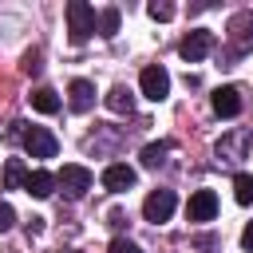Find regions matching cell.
Listing matches in <instances>:
<instances>
[{"mask_svg": "<svg viewBox=\"0 0 253 253\" xmlns=\"http://www.w3.org/2000/svg\"><path fill=\"white\" fill-rule=\"evenodd\" d=\"M24 150H28L32 158H55V154H59V138H55L47 126H28Z\"/></svg>", "mask_w": 253, "mask_h": 253, "instance_id": "4", "label": "cell"}, {"mask_svg": "<svg viewBox=\"0 0 253 253\" xmlns=\"http://www.w3.org/2000/svg\"><path fill=\"white\" fill-rule=\"evenodd\" d=\"M119 32V8H107V12H99V36L103 40H111Z\"/></svg>", "mask_w": 253, "mask_h": 253, "instance_id": "19", "label": "cell"}, {"mask_svg": "<svg viewBox=\"0 0 253 253\" xmlns=\"http://www.w3.org/2000/svg\"><path fill=\"white\" fill-rule=\"evenodd\" d=\"M67 103H71V111L75 115H87L91 107H95V83H87V79H71V87H67Z\"/></svg>", "mask_w": 253, "mask_h": 253, "instance_id": "9", "label": "cell"}, {"mask_svg": "<svg viewBox=\"0 0 253 253\" xmlns=\"http://www.w3.org/2000/svg\"><path fill=\"white\" fill-rule=\"evenodd\" d=\"M24 134H28V123H12L4 138H8V142H24Z\"/></svg>", "mask_w": 253, "mask_h": 253, "instance_id": "23", "label": "cell"}, {"mask_svg": "<svg viewBox=\"0 0 253 253\" xmlns=\"http://www.w3.org/2000/svg\"><path fill=\"white\" fill-rule=\"evenodd\" d=\"M28 99H32V107H36L40 115H55V111H59V95H55L51 87H36Z\"/></svg>", "mask_w": 253, "mask_h": 253, "instance_id": "14", "label": "cell"}, {"mask_svg": "<svg viewBox=\"0 0 253 253\" xmlns=\"http://www.w3.org/2000/svg\"><path fill=\"white\" fill-rule=\"evenodd\" d=\"M91 182H95V178H91V170H87V166H75V162H71V166H63V170L55 174V186H59L67 198H83V194L91 190Z\"/></svg>", "mask_w": 253, "mask_h": 253, "instance_id": "3", "label": "cell"}, {"mask_svg": "<svg viewBox=\"0 0 253 253\" xmlns=\"http://www.w3.org/2000/svg\"><path fill=\"white\" fill-rule=\"evenodd\" d=\"M24 182H28V170H24V162H16V158H12V162L4 166V186H8V190H16V186H24Z\"/></svg>", "mask_w": 253, "mask_h": 253, "instance_id": "18", "label": "cell"}, {"mask_svg": "<svg viewBox=\"0 0 253 253\" xmlns=\"http://www.w3.org/2000/svg\"><path fill=\"white\" fill-rule=\"evenodd\" d=\"M241 245H245V249H253V221L241 229Z\"/></svg>", "mask_w": 253, "mask_h": 253, "instance_id": "25", "label": "cell"}, {"mask_svg": "<svg viewBox=\"0 0 253 253\" xmlns=\"http://www.w3.org/2000/svg\"><path fill=\"white\" fill-rule=\"evenodd\" d=\"M166 154H170V142H150V146L142 150V166H146V170H158V166L166 162Z\"/></svg>", "mask_w": 253, "mask_h": 253, "instance_id": "16", "label": "cell"}, {"mask_svg": "<svg viewBox=\"0 0 253 253\" xmlns=\"http://www.w3.org/2000/svg\"><path fill=\"white\" fill-rule=\"evenodd\" d=\"M217 213V194L213 190H194L190 202H186V217L190 221H213Z\"/></svg>", "mask_w": 253, "mask_h": 253, "instance_id": "8", "label": "cell"}, {"mask_svg": "<svg viewBox=\"0 0 253 253\" xmlns=\"http://www.w3.org/2000/svg\"><path fill=\"white\" fill-rule=\"evenodd\" d=\"M107 253H142V249H138V245H134V241H126V237H115V241H111V249H107Z\"/></svg>", "mask_w": 253, "mask_h": 253, "instance_id": "22", "label": "cell"}, {"mask_svg": "<svg viewBox=\"0 0 253 253\" xmlns=\"http://www.w3.org/2000/svg\"><path fill=\"white\" fill-rule=\"evenodd\" d=\"M40 67H43V63H40V51H28V55H24V71L40 75Z\"/></svg>", "mask_w": 253, "mask_h": 253, "instance_id": "24", "label": "cell"}, {"mask_svg": "<svg viewBox=\"0 0 253 253\" xmlns=\"http://www.w3.org/2000/svg\"><path fill=\"white\" fill-rule=\"evenodd\" d=\"M95 24H99V16H95L91 4H83V0H71V4H67V32H71V43H87V40L95 36Z\"/></svg>", "mask_w": 253, "mask_h": 253, "instance_id": "1", "label": "cell"}, {"mask_svg": "<svg viewBox=\"0 0 253 253\" xmlns=\"http://www.w3.org/2000/svg\"><path fill=\"white\" fill-rule=\"evenodd\" d=\"M213 111L221 119H237L241 115V91L237 87H217L213 91Z\"/></svg>", "mask_w": 253, "mask_h": 253, "instance_id": "11", "label": "cell"}, {"mask_svg": "<svg viewBox=\"0 0 253 253\" xmlns=\"http://www.w3.org/2000/svg\"><path fill=\"white\" fill-rule=\"evenodd\" d=\"M24 194H32V198H51V194H55V174H47V170H28Z\"/></svg>", "mask_w": 253, "mask_h": 253, "instance_id": "13", "label": "cell"}, {"mask_svg": "<svg viewBox=\"0 0 253 253\" xmlns=\"http://www.w3.org/2000/svg\"><path fill=\"white\" fill-rule=\"evenodd\" d=\"M107 107H111L115 115H130V111H134V95H130L126 87H111V91H107Z\"/></svg>", "mask_w": 253, "mask_h": 253, "instance_id": "15", "label": "cell"}, {"mask_svg": "<svg viewBox=\"0 0 253 253\" xmlns=\"http://www.w3.org/2000/svg\"><path fill=\"white\" fill-rule=\"evenodd\" d=\"M103 186H107L111 194H123V190L134 186V170H130L126 162H111V166L103 170Z\"/></svg>", "mask_w": 253, "mask_h": 253, "instance_id": "10", "label": "cell"}, {"mask_svg": "<svg viewBox=\"0 0 253 253\" xmlns=\"http://www.w3.org/2000/svg\"><path fill=\"white\" fill-rule=\"evenodd\" d=\"M253 51V12H237L229 20V59Z\"/></svg>", "mask_w": 253, "mask_h": 253, "instance_id": "2", "label": "cell"}, {"mask_svg": "<svg viewBox=\"0 0 253 253\" xmlns=\"http://www.w3.org/2000/svg\"><path fill=\"white\" fill-rule=\"evenodd\" d=\"M12 225H16V210H12L8 202H0V233H8Z\"/></svg>", "mask_w": 253, "mask_h": 253, "instance_id": "21", "label": "cell"}, {"mask_svg": "<svg viewBox=\"0 0 253 253\" xmlns=\"http://www.w3.org/2000/svg\"><path fill=\"white\" fill-rule=\"evenodd\" d=\"M210 51H213V32H206V28L190 32V36L178 43V55H182L186 63H198V59H206Z\"/></svg>", "mask_w": 253, "mask_h": 253, "instance_id": "7", "label": "cell"}, {"mask_svg": "<svg viewBox=\"0 0 253 253\" xmlns=\"http://www.w3.org/2000/svg\"><path fill=\"white\" fill-rule=\"evenodd\" d=\"M138 87H142V95H146V99L162 103V99L170 95V75H166V67H158V63L142 67V75H138Z\"/></svg>", "mask_w": 253, "mask_h": 253, "instance_id": "6", "label": "cell"}, {"mask_svg": "<svg viewBox=\"0 0 253 253\" xmlns=\"http://www.w3.org/2000/svg\"><path fill=\"white\" fill-rule=\"evenodd\" d=\"M174 206H178L174 190H154V194H146V202H142V217L154 221V225H162V221H170Z\"/></svg>", "mask_w": 253, "mask_h": 253, "instance_id": "5", "label": "cell"}, {"mask_svg": "<svg viewBox=\"0 0 253 253\" xmlns=\"http://www.w3.org/2000/svg\"><path fill=\"white\" fill-rule=\"evenodd\" d=\"M245 146H249V134L245 130H233V134H225L217 142V158L221 162H237V158H245Z\"/></svg>", "mask_w": 253, "mask_h": 253, "instance_id": "12", "label": "cell"}, {"mask_svg": "<svg viewBox=\"0 0 253 253\" xmlns=\"http://www.w3.org/2000/svg\"><path fill=\"white\" fill-rule=\"evenodd\" d=\"M233 198L241 206H253V174H237L233 178Z\"/></svg>", "mask_w": 253, "mask_h": 253, "instance_id": "17", "label": "cell"}, {"mask_svg": "<svg viewBox=\"0 0 253 253\" xmlns=\"http://www.w3.org/2000/svg\"><path fill=\"white\" fill-rule=\"evenodd\" d=\"M146 12H150V20H170V16H174V4H166V0H154Z\"/></svg>", "mask_w": 253, "mask_h": 253, "instance_id": "20", "label": "cell"}]
</instances>
